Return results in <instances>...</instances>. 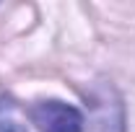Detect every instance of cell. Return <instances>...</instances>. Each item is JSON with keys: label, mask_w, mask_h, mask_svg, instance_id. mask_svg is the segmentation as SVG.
<instances>
[{"label": "cell", "mask_w": 135, "mask_h": 132, "mask_svg": "<svg viewBox=\"0 0 135 132\" xmlns=\"http://www.w3.org/2000/svg\"><path fill=\"white\" fill-rule=\"evenodd\" d=\"M31 119L42 132H81L83 116L75 106L62 101H39L31 109Z\"/></svg>", "instance_id": "cell-1"}, {"label": "cell", "mask_w": 135, "mask_h": 132, "mask_svg": "<svg viewBox=\"0 0 135 132\" xmlns=\"http://www.w3.org/2000/svg\"><path fill=\"white\" fill-rule=\"evenodd\" d=\"M0 132H26V130L18 124L16 119H11V116H0Z\"/></svg>", "instance_id": "cell-2"}]
</instances>
